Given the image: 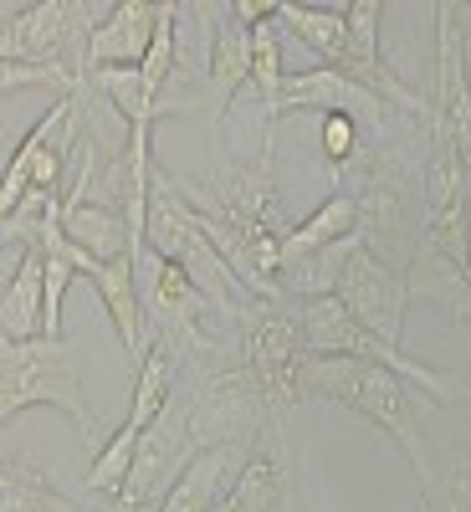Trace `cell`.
Returning a JSON list of instances; mask_svg holds the SVG:
<instances>
[{
    "label": "cell",
    "mask_w": 471,
    "mask_h": 512,
    "mask_svg": "<svg viewBox=\"0 0 471 512\" xmlns=\"http://www.w3.org/2000/svg\"><path fill=\"white\" fill-rule=\"evenodd\" d=\"M333 297H338V303H344L369 333H379L384 344H400V323H405V303H410V277L395 272L390 262H379L364 241L349 251V262H344V272H338Z\"/></svg>",
    "instance_id": "cell-11"
},
{
    "label": "cell",
    "mask_w": 471,
    "mask_h": 512,
    "mask_svg": "<svg viewBox=\"0 0 471 512\" xmlns=\"http://www.w3.org/2000/svg\"><path fill=\"white\" fill-rule=\"evenodd\" d=\"M88 103H93V88L57 98L31 123V134L16 144V154L6 164V180H0V221L16 216L26 195H62L67 159L77 154V134L88 128Z\"/></svg>",
    "instance_id": "cell-8"
},
{
    "label": "cell",
    "mask_w": 471,
    "mask_h": 512,
    "mask_svg": "<svg viewBox=\"0 0 471 512\" xmlns=\"http://www.w3.org/2000/svg\"><path fill=\"white\" fill-rule=\"evenodd\" d=\"M303 338H308V354H338V359H359V364H379L400 374L405 384H415V390L425 400H441V405H456L471 395V384L456 379V374H441L431 364L410 359L400 344H384L379 333H369L338 297H313V303H303Z\"/></svg>",
    "instance_id": "cell-7"
},
{
    "label": "cell",
    "mask_w": 471,
    "mask_h": 512,
    "mask_svg": "<svg viewBox=\"0 0 471 512\" xmlns=\"http://www.w3.org/2000/svg\"><path fill=\"white\" fill-rule=\"evenodd\" d=\"M0 512H93V507L62 497L31 461L6 456V472H0Z\"/></svg>",
    "instance_id": "cell-22"
},
{
    "label": "cell",
    "mask_w": 471,
    "mask_h": 512,
    "mask_svg": "<svg viewBox=\"0 0 471 512\" xmlns=\"http://www.w3.org/2000/svg\"><path fill=\"white\" fill-rule=\"evenodd\" d=\"M466 175H471V144H466Z\"/></svg>",
    "instance_id": "cell-27"
},
{
    "label": "cell",
    "mask_w": 471,
    "mask_h": 512,
    "mask_svg": "<svg viewBox=\"0 0 471 512\" xmlns=\"http://www.w3.org/2000/svg\"><path fill=\"white\" fill-rule=\"evenodd\" d=\"M0 338H6V344L47 338V262H41L36 251H21L16 272L6 277V297H0Z\"/></svg>",
    "instance_id": "cell-18"
},
{
    "label": "cell",
    "mask_w": 471,
    "mask_h": 512,
    "mask_svg": "<svg viewBox=\"0 0 471 512\" xmlns=\"http://www.w3.org/2000/svg\"><path fill=\"white\" fill-rule=\"evenodd\" d=\"M205 21H210V57H205V77H210V118H216V128L226 123L231 103L251 88V26L236 16L231 0H221V6H205Z\"/></svg>",
    "instance_id": "cell-13"
},
{
    "label": "cell",
    "mask_w": 471,
    "mask_h": 512,
    "mask_svg": "<svg viewBox=\"0 0 471 512\" xmlns=\"http://www.w3.org/2000/svg\"><path fill=\"white\" fill-rule=\"evenodd\" d=\"M354 144H359V123H354V118H323V154H328V169L349 164V159H354Z\"/></svg>",
    "instance_id": "cell-24"
},
{
    "label": "cell",
    "mask_w": 471,
    "mask_h": 512,
    "mask_svg": "<svg viewBox=\"0 0 471 512\" xmlns=\"http://www.w3.org/2000/svg\"><path fill=\"white\" fill-rule=\"evenodd\" d=\"M108 6H88V0H6L0 21V62L6 67H41V62H62L93 82V31L103 26Z\"/></svg>",
    "instance_id": "cell-6"
},
{
    "label": "cell",
    "mask_w": 471,
    "mask_h": 512,
    "mask_svg": "<svg viewBox=\"0 0 471 512\" xmlns=\"http://www.w3.org/2000/svg\"><path fill=\"white\" fill-rule=\"evenodd\" d=\"M159 16L164 6H149V0H113L103 26L93 31V72H108V67H144L154 36H159Z\"/></svg>",
    "instance_id": "cell-16"
},
{
    "label": "cell",
    "mask_w": 471,
    "mask_h": 512,
    "mask_svg": "<svg viewBox=\"0 0 471 512\" xmlns=\"http://www.w3.org/2000/svg\"><path fill=\"white\" fill-rule=\"evenodd\" d=\"M144 308H149V323H154V349L169 354V359H210L221 344L205 333V313H221V303L210 297L180 262L169 256H154L144 251Z\"/></svg>",
    "instance_id": "cell-9"
},
{
    "label": "cell",
    "mask_w": 471,
    "mask_h": 512,
    "mask_svg": "<svg viewBox=\"0 0 471 512\" xmlns=\"http://www.w3.org/2000/svg\"><path fill=\"white\" fill-rule=\"evenodd\" d=\"M282 395L287 405L297 400H333L354 410L359 420H369L379 436H390V446L410 461V477L420 492V507L436 492V451L425 441L420 425V390L405 384L400 374L379 369V364H359V359H338V354H303L287 374H282Z\"/></svg>",
    "instance_id": "cell-2"
},
{
    "label": "cell",
    "mask_w": 471,
    "mask_h": 512,
    "mask_svg": "<svg viewBox=\"0 0 471 512\" xmlns=\"http://www.w3.org/2000/svg\"><path fill=\"white\" fill-rule=\"evenodd\" d=\"M246 456H251V451H236V446L200 451V456L185 466V477L175 482V492L164 497L159 512H221V502H226V492L236 487Z\"/></svg>",
    "instance_id": "cell-19"
},
{
    "label": "cell",
    "mask_w": 471,
    "mask_h": 512,
    "mask_svg": "<svg viewBox=\"0 0 471 512\" xmlns=\"http://www.w3.org/2000/svg\"><path fill=\"white\" fill-rule=\"evenodd\" d=\"M185 410H190V436L200 451H216V446L256 451V441H267L272 420L282 415L277 400L267 395L262 374L246 369L236 359V349H226V359H221V349L205 359Z\"/></svg>",
    "instance_id": "cell-4"
},
{
    "label": "cell",
    "mask_w": 471,
    "mask_h": 512,
    "mask_svg": "<svg viewBox=\"0 0 471 512\" xmlns=\"http://www.w3.org/2000/svg\"><path fill=\"white\" fill-rule=\"evenodd\" d=\"M431 297H441V303H446L456 318H466V323H471V292H466V277H451V282H441Z\"/></svg>",
    "instance_id": "cell-25"
},
{
    "label": "cell",
    "mask_w": 471,
    "mask_h": 512,
    "mask_svg": "<svg viewBox=\"0 0 471 512\" xmlns=\"http://www.w3.org/2000/svg\"><path fill=\"white\" fill-rule=\"evenodd\" d=\"M62 231L77 251H88L93 262H118V256H134V236H128V221L108 200H93L88 190H67L62 200Z\"/></svg>",
    "instance_id": "cell-17"
},
{
    "label": "cell",
    "mask_w": 471,
    "mask_h": 512,
    "mask_svg": "<svg viewBox=\"0 0 471 512\" xmlns=\"http://www.w3.org/2000/svg\"><path fill=\"white\" fill-rule=\"evenodd\" d=\"M359 236V200H354V190H338L333 185V195L313 210L308 221H297L287 236H282V272H297V267H308V262H323L328 251H338L344 241H354ZM282 272H277V282H282Z\"/></svg>",
    "instance_id": "cell-15"
},
{
    "label": "cell",
    "mask_w": 471,
    "mask_h": 512,
    "mask_svg": "<svg viewBox=\"0 0 471 512\" xmlns=\"http://www.w3.org/2000/svg\"><path fill=\"white\" fill-rule=\"evenodd\" d=\"M277 21L292 26L297 41L323 57V67H344V52H349V16H344V6H308V0H282Z\"/></svg>",
    "instance_id": "cell-20"
},
{
    "label": "cell",
    "mask_w": 471,
    "mask_h": 512,
    "mask_svg": "<svg viewBox=\"0 0 471 512\" xmlns=\"http://www.w3.org/2000/svg\"><path fill=\"white\" fill-rule=\"evenodd\" d=\"M471 6L461 0H441L436 6V123L431 139L436 144H456L466 159L471 144Z\"/></svg>",
    "instance_id": "cell-10"
},
{
    "label": "cell",
    "mask_w": 471,
    "mask_h": 512,
    "mask_svg": "<svg viewBox=\"0 0 471 512\" xmlns=\"http://www.w3.org/2000/svg\"><path fill=\"white\" fill-rule=\"evenodd\" d=\"M466 292H471V236H466Z\"/></svg>",
    "instance_id": "cell-26"
},
{
    "label": "cell",
    "mask_w": 471,
    "mask_h": 512,
    "mask_svg": "<svg viewBox=\"0 0 471 512\" xmlns=\"http://www.w3.org/2000/svg\"><path fill=\"white\" fill-rule=\"evenodd\" d=\"M420 512H471V451L436 456V492Z\"/></svg>",
    "instance_id": "cell-23"
},
{
    "label": "cell",
    "mask_w": 471,
    "mask_h": 512,
    "mask_svg": "<svg viewBox=\"0 0 471 512\" xmlns=\"http://www.w3.org/2000/svg\"><path fill=\"white\" fill-rule=\"evenodd\" d=\"M359 241L410 277L415 251L425 241V164L415 169L405 149H379L369 164H359Z\"/></svg>",
    "instance_id": "cell-3"
},
{
    "label": "cell",
    "mask_w": 471,
    "mask_h": 512,
    "mask_svg": "<svg viewBox=\"0 0 471 512\" xmlns=\"http://www.w3.org/2000/svg\"><path fill=\"white\" fill-rule=\"evenodd\" d=\"M221 512H287V477L272 451H251Z\"/></svg>",
    "instance_id": "cell-21"
},
{
    "label": "cell",
    "mask_w": 471,
    "mask_h": 512,
    "mask_svg": "<svg viewBox=\"0 0 471 512\" xmlns=\"http://www.w3.org/2000/svg\"><path fill=\"white\" fill-rule=\"evenodd\" d=\"M36 405H52L62 410L77 436L93 441V410H88V395H82V359H77V344L67 338H31V344H6L0 338V420H21L26 410Z\"/></svg>",
    "instance_id": "cell-5"
},
{
    "label": "cell",
    "mask_w": 471,
    "mask_h": 512,
    "mask_svg": "<svg viewBox=\"0 0 471 512\" xmlns=\"http://www.w3.org/2000/svg\"><path fill=\"white\" fill-rule=\"evenodd\" d=\"M139 256H118V262H98L93 267V292H98V303L108 313V323L118 328L123 338V349L144 359L154 349V323H149V308H144V292H139Z\"/></svg>",
    "instance_id": "cell-14"
},
{
    "label": "cell",
    "mask_w": 471,
    "mask_h": 512,
    "mask_svg": "<svg viewBox=\"0 0 471 512\" xmlns=\"http://www.w3.org/2000/svg\"><path fill=\"white\" fill-rule=\"evenodd\" d=\"M292 108H318L328 118H354V123H374V128H384L395 118V108L384 98H374L364 82L344 77L338 67H323V62L313 72H287L282 93H277V108H272V123L287 118Z\"/></svg>",
    "instance_id": "cell-12"
},
{
    "label": "cell",
    "mask_w": 471,
    "mask_h": 512,
    "mask_svg": "<svg viewBox=\"0 0 471 512\" xmlns=\"http://www.w3.org/2000/svg\"><path fill=\"white\" fill-rule=\"evenodd\" d=\"M205 236L231 262V272L267 303H292L282 292V226H277V180H272V128L262 134V159L246 169H216L205 185L185 190Z\"/></svg>",
    "instance_id": "cell-1"
}]
</instances>
